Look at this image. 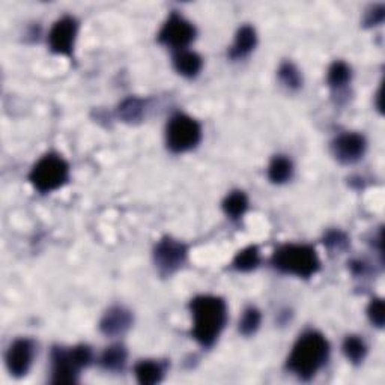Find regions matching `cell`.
Wrapping results in <instances>:
<instances>
[{
  "instance_id": "obj_1",
  "label": "cell",
  "mask_w": 385,
  "mask_h": 385,
  "mask_svg": "<svg viewBox=\"0 0 385 385\" xmlns=\"http://www.w3.org/2000/svg\"><path fill=\"white\" fill-rule=\"evenodd\" d=\"M192 336L202 346H212L226 325V302L217 296H197L191 302Z\"/></svg>"
},
{
  "instance_id": "obj_2",
  "label": "cell",
  "mask_w": 385,
  "mask_h": 385,
  "mask_svg": "<svg viewBox=\"0 0 385 385\" xmlns=\"http://www.w3.org/2000/svg\"><path fill=\"white\" fill-rule=\"evenodd\" d=\"M330 346L322 334L309 331L302 334L287 358L289 371L301 380H310L325 364Z\"/></svg>"
},
{
  "instance_id": "obj_3",
  "label": "cell",
  "mask_w": 385,
  "mask_h": 385,
  "mask_svg": "<svg viewBox=\"0 0 385 385\" xmlns=\"http://www.w3.org/2000/svg\"><path fill=\"white\" fill-rule=\"evenodd\" d=\"M274 267L286 274L310 277L319 270V259L315 248L300 244H287L276 252Z\"/></svg>"
},
{
  "instance_id": "obj_4",
  "label": "cell",
  "mask_w": 385,
  "mask_h": 385,
  "mask_svg": "<svg viewBox=\"0 0 385 385\" xmlns=\"http://www.w3.org/2000/svg\"><path fill=\"white\" fill-rule=\"evenodd\" d=\"M92 352L87 346H76L69 351L54 349L52 354L53 361V382L72 384L83 367L91 363Z\"/></svg>"
},
{
  "instance_id": "obj_5",
  "label": "cell",
  "mask_w": 385,
  "mask_h": 385,
  "mask_svg": "<svg viewBox=\"0 0 385 385\" xmlns=\"http://www.w3.org/2000/svg\"><path fill=\"white\" fill-rule=\"evenodd\" d=\"M69 167L63 158L58 155H45L35 164L30 173V181L41 192L53 191L68 181Z\"/></svg>"
},
{
  "instance_id": "obj_6",
  "label": "cell",
  "mask_w": 385,
  "mask_h": 385,
  "mask_svg": "<svg viewBox=\"0 0 385 385\" xmlns=\"http://www.w3.org/2000/svg\"><path fill=\"white\" fill-rule=\"evenodd\" d=\"M202 130L195 119L186 115H176L167 125V144L173 152H186L200 142Z\"/></svg>"
},
{
  "instance_id": "obj_7",
  "label": "cell",
  "mask_w": 385,
  "mask_h": 385,
  "mask_svg": "<svg viewBox=\"0 0 385 385\" xmlns=\"http://www.w3.org/2000/svg\"><path fill=\"white\" fill-rule=\"evenodd\" d=\"M195 38V28L182 15L172 14L160 32V41L173 48H184Z\"/></svg>"
},
{
  "instance_id": "obj_8",
  "label": "cell",
  "mask_w": 385,
  "mask_h": 385,
  "mask_svg": "<svg viewBox=\"0 0 385 385\" xmlns=\"http://www.w3.org/2000/svg\"><path fill=\"white\" fill-rule=\"evenodd\" d=\"M35 355V344L29 339L15 340L6 352L8 371L14 376H24L32 366Z\"/></svg>"
},
{
  "instance_id": "obj_9",
  "label": "cell",
  "mask_w": 385,
  "mask_h": 385,
  "mask_svg": "<svg viewBox=\"0 0 385 385\" xmlns=\"http://www.w3.org/2000/svg\"><path fill=\"white\" fill-rule=\"evenodd\" d=\"M187 250L181 243L175 239H163L155 248V263L158 270L164 274H172L186 261Z\"/></svg>"
},
{
  "instance_id": "obj_10",
  "label": "cell",
  "mask_w": 385,
  "mask_h": 385,
  "mask_svg": "<svg viewBox=\"0 0 385 385\" xmlns=\"http://www.w3.org/2000/svg\"><path fill=\"white\" fill-rule=\"evenodd\" d=\"M77 35V23L71 17H62L54 23L48 35L52 50L59 54H71Z\"/></svg>"
},
{
  "instance_id": "obj_11",
  "label": "cell",
  "mask_w": 385,
  "mask_h": 385,
  "mask_svg": "<svg viewBox=\"0 0 385 385\" xmlns=\"http://www.w3.org/2000/svg\"><path fill=\"white\" fill-rule=\"evenodd\" d=\"M333 151L339 162L354 163L360 157H363L366 151V140L363 135L360 134H343L334 142Z\"/></svg>"
},
{
  "instance_id": "obj_12",
  "label": "cell",
  "mask_w": 385,
  "mask_h": 385,
  "mask_svg": "<svg viewBox=\"0 0 385 385\" xmlns=\"http://www.w3.org/2000/svg\"><path fill=\"white\" fill-rule=\"evenodd\" d=\"M131 325V315L122 307L110 309L101 320V331L107 336H118L125 333Z\"/></svg>"
},
{
  "instance_id": "obj_13",
  "label": "cell",
  "mask_w": 385,
  "mask_h": 385,
  "mask_svg": "<svg viewBox=\"0 0 385 385\" xmlns=\"http://www.w3.org/2000/svg\"><path fill=\"white\" fill-rule=\"evenodd\" d=\"M256 45V32L250 26H244L238 30L235 43L230 48V58L239 59L250 53Z\"/></svg>"
},
{
  "instance_id": "obj_14",
  "label": "cell",
  "mask_w": 385,
  "mask_h": 385,
  "mask_svg": "<svg viewBox=\"0 0 385 385\" xmlns=\"http://www.w3.org/2000/svg\"><path fill=\"white\" fill-rule=\"evenodd\" d=\"M175 68L179 74L186 77H195L199 74V71L202 69V59L195 52H186L182 50L175 56Z\"/></svg>"
},
{
  "instance_id": "obj_15",
  "label": "cell",
  "mask_w": 385,
  "mask_h": 385,
  "mask_svg": "<svg viewBox=\"0 0 385 385\" xmlns=\"http://www.w3.org/2000/svg\"><path fill=\"white\" fill-rule=\"evenodd\" d=\"M163 366L155 363V361H140V363L135 366V376H138V381L140 384H157L163 380Z\"/></svg>"
},
{
  "instance_id": "obj_16",
  "label": "cell",
  "mask_w": 385,
  "mask_h": 385,
  "mask_svg": "<svg viewBox=\"0 0 385 385\" xmlns=\"http://www.w3.org/2000/svg\"><path fill=\"white\" fill-rule=\"evenodd\" d=\"M126 361V351L120 344H113V346L104 351L101 357V364L107 371H120L125 366Z\"/></svg>"
},
{
  "instance_id": "obj_17",
  "label": "cell",
  "mask_w": 385,
  "mask_h": 385,
  "mask_svg": "<svg viewBox=\"0 0 385 385\" xmlns=\"http://www.w3.org/2000/svg\"><path fill=\"white\" fill-rule=\"evenodd\" d=\"M268 176L270 179L276 184L286 182L292 176L291 160H287L286 157H276L270 164Z\"/></svg>"
},
{
  "instance_id": "obj_18",
  "label": "cell",
  "mask_w": 385,
  "mask_h": 385,
  "mask_svg": "<svg viewBox=\"0 0 385 385\" xmlns=\"http://www.w3.org/2000/svg\"><path fill=\"white\" fill-rule=\"evenodd\" d=\"M223 206H224V211H226V214L230 215L232 219H238V217H241L245 212L248 206V200L243 191H235L224 200Z\"/></svg>"
},
{
  "instance_id": "obj_19",
  "label": "cell",
  "mask_w": 385,
  "mask_h": 385,
  "mask_svg": "<svg viewBox=\"0 0 385 385\" xmlns=\"http://www.w3.org/2000/svg\"><path fill=\"white\" fill-rule=\"evenodd\" d=\"M343 351H344V355H346L352 363H360L366 355V344L360 337L349 336L343 343Z\"/></svg>"
},
{
  "instance_id": "obj_20",
  "label": "cell",
  "mask_w": 385,
  "mask_h": 385,
  "mask_svg": "<svg viewBox=\"0 0 385 385\" xmlns=\"http://www.w3.org/2000/svg\"><path fill=\"white\" fill-rule=\"evenodd\" d=\"M351 80V69L343 62H336L328 69V83L333 87H343Z\"/></svg>"
},
{
  "instance_id": "obj_21",
  "label": "cell",
  "mask_w": 385,
  "mask_h": 385,
  "mask_svg": "<svg viewBox=\"0 0 385 385\" xmlns=\"http://www.w3.org/2000/svg\"><path fill=\"white\" fill-rule=\"evenodd\" d=\"M259 252L256 247H248L245 250L239 252L235 259V268L239 271H250L258 267Z\"/></svg>"
},
{
  "instance_id": "obj_22",
  "label": "cell",
  "mask_w": 385,
  "mask_h": 385,
  "mask_svg": "<svg viewBox=\"0 0 385 385\" xmlns=\"http://www.w3.org/2000/svg\"><path fill=\"white\" fill-rule=\"evenodd\" d=\"M261 325V313L259 310H256L254 307H248L243 318L239 320V331L244 336H250L256 330H258Z\"/></svg>"
},
{
  "instance_id": "obj_23",
  "label": "cell",
  "mask_w": 385,
  "mask_h": 385,
  "mask_svg": "<svg viewBox=\"0 0 385 385\" xmlns=\"http://www.w3.org/2000/svg\"><path fill=\"white\" fill-rule=\"evenodd\" d=\"M278 77L289 89H296V87L301 86V76L292 63H283L278 69Z\"/></svg>"
},
{
  "instance_id": "obj_24",
  "label": "cell",
  "mask_w": 385,
  "mask_h": 385,
  "mask_svg": "<svg viewBox=\"0 0 385 385\" xmlns=\"http://www.w3.org/2000/svg\"><path fill=\"white\" fill-rule=\"evenodd\" d=\"M142 111H143L142 101L135 100V98H130V100H126L122 106H120L119 113L122 115V118L126 120H135L140 118Z\"/></svg>"
},
{
  "instance_id": "obj_25",
  "label": "cell",
  "mask_w": 385,
  "mask_h": 385,
  "mask_svg": "<svg viewBox=\"0 0 385 385\" xmlns=\"http://www.w3.org/2000/svg\"><path fill=\"white\" fill-rule=\"evenodd\" d=\"M368 316L371 320L378 327L384 325V304L381 300H373L368 306Z\"/></svg>"
},
{
  "instance_id": "obj_26",
  "label": "cell",
  "mask_w": 385,
  "mask_h": 385,
  "mask_svg": "<svg viewBox=\"0 0 385 385\" xmlns=\"http://www.w3.org/2000/svg\"><path fill=\"white\" fill-rule=\"evenodd\" d=\"M325 244L330 248H337V250H340V248H343L348 244V241L342 232H330L325 238Z\"/></svg>"
}]
</instances>
